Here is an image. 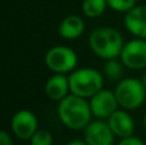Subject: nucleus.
<instances>
[{"label": "nucleus", "mask_w": 146, "mask_h": 145, "mask_svg": "<svg viewBox=\"0 0 146 145\" xmlns=\"http://www.w3.org/2000/svg\"><path fill=\"white\" fill-rule=\"evenodd\" d=\"M56 113L60 122L73 131L85 130L94 117L90 102L74 94H69L58 103Z\"/></svg>", "instance_id": "f257e3e1"}, {"label": "nucleus", "mask_w": 146, "mask_h": 145, "mask_svg": "<svg viewBox=\"0 0 146 145\" xmlns=\"http://www.w3.org/2000/svg\"><path fill=\"white\" fill-rule=\"evenodd\" d=\"M123 35L109 26L98 27L88 35V46L96 57L104 61L119 58L124 46Z\"/></svg>", "instance_id": "f03ea898"}, {"label": "nucleus", "mask_w": 146, "mask_h": 145, "mask_svg": "<svg viewBox=\"0 0 146 145\" xmlns=\"http://www.w3.org/2000/svg\"><path fill=\"white\" fill-rule=\"evenodd\" d=\"M68 78L71 94L78 95L85 99H90L98 91L104 89V74L96 68H76L68 74Z\"/></svg>", "instance_id": "7ed1b4c3"}, {"label": "nucleus", "mask_w": 146, "mask_h": 145, "mask_svg": "<svg viewBox=\"0 0 146 145\" xmlns=\"http://www.w3.org/2000/svg\"><path fill=\"white\" fill-rule=\"evenodd\" d=\"M117 100L121 108L135 110L140 108L146 100V86L137 77H124L114 89Z\"/></svg>", "instance_id": "20e7f679"}, {"label": "nucleus", "mask_w": 146, "mask_h": 145, "mask_svg": "<svg viewBox=\"0 0 146 145\" xmlns=\"http://www.w3.org/2000/svg\"><path fill=\"white\" fill-rule=\"evenodd\" d=\"M45 64L53 73H71L77 68L78 55L66 45L51 46L45 54Z\"/></svg>", "instance_id": "39448f33"}, {"label": "nucleus", "mask_w": 146, "mask_h": 145, "mask_svg": "<svg viewBox=\"0 0 146 145\" xmlns=\"http://www.w3.org/2000/svg\"><path fill=\"white\" fill-rule=\"evenodd\" d=\"M119 59L126 68L141 71L146 68V39L135 37L124 44Z\"/></svg>", "instance_id": "423d86ee"}, {"label": "nucleus", "mask_w": 146, "mask_h": 145, "mask_svg": "<svg viewBox=\"0 0 146 145\" xmlns=\"http://www.w3.org/2000/svg\"><path fill=\"white\" fill-rule=\"evenodd\" d=\"M10 128L13 135L21 140H30L38 130V120L30 109H19L10 120Z\"/></svg>", "instance_id": "0eeeda50"}, {"label": "nucleus", "mask_w": 146, "mask_h": 145, "mask_svg": "<svg viewBox=\"0 0 146 145\" xmlns=\"http://www.w3.org/2000/svg\"><path fill=\"white\" fill-rule=\"evenodd\" d=\"M90 107L92 116L99 120H108L119 108L115 92L109 89H101L90 98Z\"/></svg>", "instance_id": "6e6552de"}, {"label": "nucleus", "mask_w": 146, "mask_h": 145, "mask_svg": "<svg viewBox=\"0 0 146 145\" xmlns=\"http://www.w3.org/2000/svg\"><path fill=\"white\" fill-rule=\"evenodd\" d=\"M83 139L88 145H113L115 135L106 120H92L83 130Z\"/></svg>", "instance_id": "1a4fd4ad"}, {"label": "nucleus", "mask_w": 146, "mask_h": 145, "mask_svg": "<svg viewBox=\"0 0 146 145\" xmlns=\"http://www.w3.org/2000/svg\"><path fill=\"white\" fill-rule=\"evenodd\" d=\"M106 121H108L111 131L114 132V135L117 138L124 139V138H129V136L133 135L135 121L127 109H123V108L119 109L118 108Z\"/></svg>", "instance_id": "9d476101"}, {"label": "nucleus", "mask_w": 146, "mask_h": 145, "mask_svg": "<svg viewBox=\"0 0 146 145\" xmlns=\"http://www.w3.org/2000/svg\"><path fill=\"white\" fill-rule=\"evenodd\" d=\"M124 27L131 35L146 39V5H136L124 13Z\"/></svg>", "instance_id": "9b49d317"}, {"label": "nucleus", "mask_w": 146, "mask_h": 145, "mask_svg": "<svg viewBox=\"0 0 146 145\" xmlns=\"http://www.w3.org/2000/svg\"><path fill=\"white\" fill-rule=\"evenodd\" d=\"M45 95L53 102H60L71 94L69 78L64 73H54L45 82Z\"/></svg>", "instance_id": "f8f14e48"}, {"label": "nucleus", "mask_w": 146, "mask_h": 145, "mask_svg": "<svg viewBox=\"0 0 146 145\" xmlns=\"http://www.w3.org/2000/svg\"><path fill=\"white\" fill-rule=\"evenodd\" d=\"M58 32L64 40H76L85 32V21L78 14H69L62 19Z\"/></svg>", "instance_id": "ddd939ff"}, {"label": "nucleus", "mask_w": 146, "mask_h": 145, "mask_svg": "<svg viewBox=\"0 0 146 145\" xmlns=\"http://www.w3.org/2000/svg\"><path fill=\"white\" fill-rule=\"evenodd\" d=\"M124 73V64L122 63L121 59L114 58V59H109L105 61L103 68V74L105 78H108L111 82H119L123 77Z\"/></svg>", "instance_id": "4468645a"}, {"label": "nucleus", "mask_w": 146, "mask_h": 145, "mask_svg": "<svg viewBox=\"0 0 146 145\" xmlns=\"http://www.w3.org/2000/svg\"><path fill=\"white\" fill-rule=\"evenodd\" d=\"M82 13L87 18H99L105 13L108 7L106 0H83L82 4Z\"/></svg>", "instance_id": "2eb2a0df"}, {"label": "nucleus", "mask_w": 146, "mask_h": 145, "mask_svg": "<svg viewBox=\"0 0 146 145\" xmlns=\"http://www.w3.org/2000/svg\"><path fill=\"white\" fill-rule=\"evenodd\" d=\"M53 135L45 128H38L35 135L30 139V145H53Z\"/></svg>", "instance_id": "dca6fc26"}, {"label": "nucleus", "mask_w": 146, "mask_h": 145, "mask_svg": "<svg viewBox=\"0 0 146 145\" xmlns=\"http://www.w3.org/2000/svg\"><path fill=\"white\" fill-rule=\"evenodd\" d=\"M108 7L118 13H127L137 5V0H106Z\"/></svg>", "instance_id": "f3484780"}, {"label": "nucleus", "mask_w": 146, "mask_h": 145, "mask_svg": "<svg viewBox=\"0 0 146 145\" xmlns=\"http://www.w3.org/2000/svg\"><path fill=\"white\" fill-rule=\"evenodd\" d=\"M117 145H146V144L140 138L132 135V136H129V138L121 139V140H119V143Z\"/></svg>", "instance_id": "a211bd4d"}, {"label": "nucleus", "mask_w": 146, "mask_h": 145, "mask_svg": "<svg viewBox=\"0 0 146 145\" xmlns=\"http://www.w3.org/2000/svg\"><path fill=\"white\" fill-rule=\"evenodd\" d=\"M0 145H13L12 136H10V134L5 130L0 131Z\"/></svg>", "instance_id": "6ab92c4d"}, {"label": "nucleus", "mask_w": 146, "mask_h": 145, "mask_svg": "<svg viewBox=\"0 0 146 145\" xmlns=\"http://www.w3.org/2000/svg\"><path fill=\"white\" fill-rule=\"evenodd\" d=\"M67 145H88V144L85 141V139H73Z\"/></svg>", "instance_id": "aec40b11"}, {"label": "nucleus", "mask_w": 146, "mask_h": 145, "mask_svg": "<svg viewBox=\"0 0 146 145\" xmlns=\"http://www.w3.org/2000/svg\"><path fill=\"white\" fill-rule=\"evenodd\" d=\"M141 81L145 84V86H146V71L142 73V76H141Z\"/></svg>", "instance_id": "412c9836"}, {"label": "nucleus", "mask_w": 146, "mask_h": 145, "mask_svg": "<svg viewBox=\"0 0 146 145\" xmlns=\"http://www.w3.org/2000/svg\"><path fill=\"white\" fill-rule=\"evenodd\" d=\"M142 122H144V127L146 128V113L144 114V120H142Z\"/></svg>", "instance_id": "4be33fe9"}, {"label": "nucleus", "mask_w": 146, "mask_h": 145, "mask_svg": "<svg viewBox=\"0 0 146 145\" xmlns=\"http://www.w3.org/2000/svg\"><path fill=\"white\" fill-rule=\"evenodd\" d=\"M23 145H26V144H23Z\"/></svg>", "instance_id": "5701e85b"}]
</instances>
